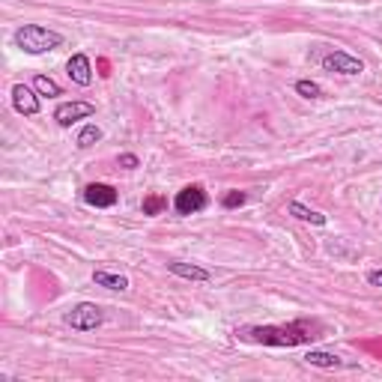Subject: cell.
<instances>
[{"mask_svg": "<svg viewBox=\"0 0 382 382\" xmlns=\"http://www.w3.org/2000/svg\"><path fill=\"white\" fill-rule=\"evenodd\" d=\"M206 204H209V197H206L204 185H185L183 191H176L174 209H176V215H194V212L206 209Z\"/></svg>", "mask_w": 382, "mask_h": 382, "instance_id": "277c9868", "label": "cell"}, {"mask_svg": "<svg viewBox=\"0 0 382 382\" xmlns=\"http://www.w3.org/2000/svg\"><path fill=\"white\" fill-rule=\"evenodd\" d=\"M305 362L313 365V367H341V355H334V353H325V350H311L305 355Z\"/></svg>", "mask_w": 382, "mask_h": 382, "instance_id": "4fadbf2b", "label": "cell"}, {"mask_svg": "<svg viewBox=\"0 0 382 382\" xmlns=\"http://www.w3.org/2000/svg\"><path fill=\"white\" fill-rule=\"evenodd\" d=\"M323 69L325 72H341V75H362L365 72V63L353 57L346 51H332L323 57Z\"/></svg>", "mask_w": 382, "mask_h": 382, "instance_id": "5b68a950", "label": "cell"}, {"mask_svg": "<svg viewBox=\"0 0 382 382\" xmlns=\"http://www.w3.org/2000/svg\"><path fill=\"white\" fill-rule=\"evenodd\" d=\"M120 167H126V171H134V167H141L138 155H132V153H122V155H120Z\"/></svg>", "mask_w": 382, "mask_h": 382, "instance_id": "d6986e66", "label": "cell"}, {"mask_svg": "<svg viewBox=\"0 0 382 382\" xmlns=\"http://www.w3.org/2000/svg\"><path fill=\"white\" fill-rule=\"evenodd\" d=\"M164 206H167V200L159 197V194H153V197L143 200V215H159V212H162Z\"/></svg>", "mask_w": 382, "mask_h": 382, "instance_id": "e0dca14e", "label": "cell"}, {"mask_svg": "<svg viewBox=\"0 0 382 382\" xmlns=\"http://www.w3.org/2000/svg\"><path fill=\"white\" fill-rule=\"evenodd\" d=\"M296 93L305 96V99H320V96H323V87H320L317 81H299V84H296Z\"/></svg>", "mask_w": 382, "mask_h": 382, "instance_id": "2e32d148", "label": "cell"}, {"mask_svg": "<svg viewBox=\"0 0 382 382\" xmlns=\"http://www.w3.org/2000/svg\"><path fill=\"white\" fill-rule=\"evenodd\" d=\"M66 75H69L78 87H90V84H93V66H90L87 54H72L69 63H66Z\"/></svg>", "mask_w": 382, "mask_h": 382, "instance_id": "ba28073f", "label": "cell"}, {"mask_svg": "<svg viewBox=\"0 0 382 382\" xmlns=\"http://www.w3.org/2000/svg\"><path fill=\"white\" fill-rule=\"evenodd\" d=\"M33 90H36L39 96H48V99L60 96V84H57V81H51L48 75H36V78H33Z\"/></svg>", "mask_w": 382, "mask_h": 382, "instance_id": "9a60e30c", "label": "cell"}, {"mask_svg": "<svg viewBox=\"0 0 382 382\" xmlns=\"http://www.w3.org/2000/svg\"><path fill=\"white\" fill-rule=\"evenodd\" d=\"M84 200L90 206H96V209H108V206L117 204V191L111 188L108 183H90L84 188Z\"/></svg>", "mask_w": 382, "mask_h": 382, "instance_id": "52a82bcc", "label": "cell"}, {"mask_svg": "<svg viewBox=\"0 0 382 382\" xmlns=\"http://www.w3.org/2000/svg\"><path fill=\"white\" fill-rule=\"evenodd\" d=\"M367 284L370 287H382V269H376V272H367Z\"/></svg>", "mask_w": 382, "mask_h": 382, "instance_id": "ffe728a7", "label": "cell"}, {"mask_svg": "<svg viewBox=\"0 0 382 382\" xmlns=\"http://www.w3.org/2000/svg\"><path fill=\"white\" fill-rule=\"evenodd\" d=\"M245 200H248V197H245L242 191H227V194H224V200H221V206H224V209H236V206H242Z\"/></svg>", "mask_w": 382, "mask_h": 382, "instance_id": "ac0fdd59", "label": "cell"}, {"mask_svg": "<svg viewBox=\"0 0 382 382\" xmlns=\"http://www.w3.org/2000/svg\"><path fill=\"white\" fill-rule=\"evenodd\" d=\"M13 108L24 117H36L39 114V96L24 84H15L13 87Z\"/></svg>", "mask_w": 382, "mask_h": 382, "instance_id": "9c48e42d", "label": "cell"}, {"mask_svg": "<svg viewBox=\"0 0 382 382\" xmlns=\"http://www.w3.org/2000/svg\"><path fill=\"white\" fill-rule=\"evenodd\" d=\"M13 42H15V48H21L24 54H48L54 48H60L63 36L57 30H48L42 24H24V27L15 30Z\"/></svg>", "mask_w": 382, "mask_h": 382, "instance_id": "7a4b0ae2", "label": "cell"}, {"mask_svg": "<svg viewBox=\"0 0 382 382\" xmlns=\"http://www.w3.org/2000/svg\"><path fill=\"white\" fill-rule=\"evenodd\" d=\"M102 323H105V313L99 305H93V302H81V305H75L66 313V325H72L75 332H93Z\"/></svg>", "mask_w": 382, "mask_h": 382, "instance_id": "3957f363", "label": "cell"}, {"mask_svg": "<svg viewBox=\"0 0 382 382\" xmlns=\"http://www.w3.org/2000/svg\"><path fill=\"white\" fill-rule=\"evenodd\" d=\"M167 272L176 275V278H185V281H200V284H206V281L212 278L206 269H200L194 263H167Z\"/></svg>", "mask_w": 382, "mask_h": 382, "instance_id": "30bf717a", "label": "cell"}, {"mask_svg": "<svg viewBox=\"0 0 382 382\" xmlns=\"http://www.w3.org/2000/svg\"><path fill=\"white\" fill-rule=\"evenodd\" d=\"M93 114H96V105H90V102H63V105H57V111H54V120H57V126L69 129L72 122L87 120Z\"/></svg>", "mask_w": 382, "mask_h": 382, "instance_id": "8992f818", "label": "cell"}, {"mask_svg": "<svg viewBox=\"0 0 382 382\" xmlns=\"http://www.w3.org/2000/svg\"><path fill=\"white\" fill-rule=\"evenodd\" d=\"M248 338L266 346H299L317 338V323L296 320L290 325H254V329H248Z\"/></svg>", "mask_w": 382, "mask_h": 382, "instance_id": "6da1fadb", "label": "cell"}, {"mask_svg": "<svg viewBox=\"0 0 382 382\" xmlns=\"http://www.w3.org/2000/svg\"><path fill=\"white\" fill-rule=\"evenodd\" d=\"M287 212H290L293 218H299V221L317 224V227H323V224H325V215H323V212H313V209H308L305 204H299V200H290V204H287Z\"/></svg>", "mask_w": 382, "mask_h": 382, "instance_id": "7c38bea8", "label": "cell"}, {"mask_svg": "<svg viewBox=\"0 0 382 382\" xmlns=\"http://www.w3.org/2000/svg\"><path fill=\"white\" fill-rule=\"evenodd\" d=\"M93 284L105 287V290H129V278L126 275H117V272H108V269H96L93 272Z\"/></svg>", "mask_w": 382, "mask_h": 382, "instance_id": "8fae6325", "label": "cell"}, {"mask_svg": "<svg viewBox=\"0 0 382 382\" xmlns=\"http://www.w3.org/2000/svg\"><path fill=\"white\" fill-rule=\"evenodd\" d=\"M99 141H102V129H99L96 122H90V126L78 132V150H90V147H96Z\"/></svg>", "mask_w": 382, "mask_h": 382, "instance_id": "5bb4252c", "label": "cell"}]
</instances>
